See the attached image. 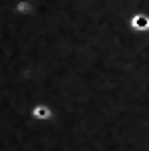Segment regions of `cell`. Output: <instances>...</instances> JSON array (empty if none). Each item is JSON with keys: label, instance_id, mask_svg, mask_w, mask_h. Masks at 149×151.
<instances>
[{"label": "cell", "instance_id": "6da1fadb", "mask_svg": "<svg viewBox=\"0 0 149 151\" xmlns=\"http://www.w3.org/2000/svg\"><path fill=\"white\" fill-rule=\"evenodd\" d=\"M129 28H133L135 32H149V14L133 12L129 16Z\"/></svg>", "mask_w": 149, "mask_h": 151}]
</instances>
